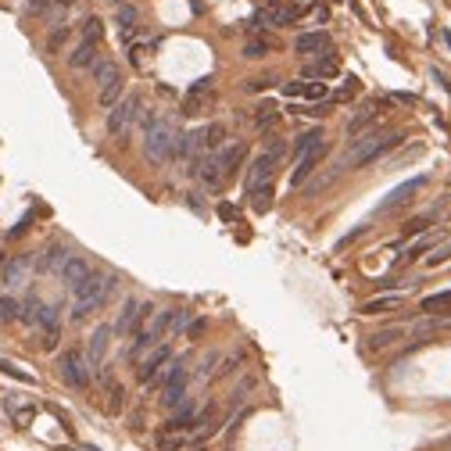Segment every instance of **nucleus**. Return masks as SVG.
Returning a JSON list of instances; mask_svg holds the SVG:
<instances>
[{"mask_svg": "<svg viewBox=\"0 0 451 451\" xmlns=\"http://www.w3.org/2000/svg\"><path fill=\"white\" fill-rule=\"evenodd\" d=\"M180 129L172 115H144V158L154 165H165L168 158H176Z\"/></svg>", "mask_w": 451, "mask_h": 451, "instance_id": "f257e3e1", "label": "nucleus"}, {"mask_svg": "<svg viewBox=\"0 0 451 451\" xmlns=\"http://www.w3.org/2000/svg\"><path fill=\"white\" fill-rule=\"evenodd\" d=\"M244 158H247V144L244 140H237V144H226V147H218V151H211L197 168H201V183L208 187V190H218L226 180H230L237 168L244 165Z\"/></svg>", "mask_w": 451, "mask_h": 451, "instance_id": "f03ea898", "label": "nucleus"}, {"mask_svg": "<svg viewBox=\"0 0 451 451\" xmlns=\"http://www.w3.org/2000/svg\"><path fill=\"white\" fill-rule=\"evenodd\" d=\"M405 140V133H380V129H365L362 136L351 140V151H348V168H362L376 158H383L390 147H398Z\"/></svg>", "mask_w": 451, "mask_h": 451, "instance_id": "7ed1b4c3", "label": "nucleus"}, {"mask_svg": "<svg viewBox=\"0 0 451 451\" xmlns=\"http://www.w3.org/2000/svg\"><path fill=\"white\" fill-rule=\"evenodd\" d=\"M111 287H115V276H100V272H90L83 283L72 291L76 294V305H72V319L76 322H83V319H90L104 301H107V294H111Z\"/></svg>", "mask_w": 451, "mask_h": 451, "instance_id": "20e7f679", "label": "nucleus"}, {"mask_svg": "<svg viewBox=\"0 0 451 451\" xmlns=\"http://www.w3.org/2000/svg\"><path fill=\"white\" fill-rule=\"evenodd\" d=\"M279 158H283V140H272V144L251 161V168H247V180H244L247 194H254L258 187L272 183V168L279 165Z\"/></svg>", "mask_w": 451, "mask_h": 451, "instance_id": "39448f33", "label": "nucleus"}, {"mask_svg": "<svg viewBox=\"0 0 451 451\" xmlns=\"http://www.w3.org/2000/svg\"><path fill=\"white\" fill-rule=\"evenodd\" d=\"M136 115H140V97H136V93L122 97L115 107H107V133H111V136H119V140L129 136Z\"/></svg>", "mask_w": 451, "mask_h": 451, "instance_id": "423d86ee", "label": "nucleus"}, {"mask_svg": "<svg viewBox=\"0 0 451 451\" xmlns=\"http://www.w3.org/2000/svg\"><path fill=\"white\" fill-rule=\"evenodd\" d=\"M90 362H86V355L83 351H65L62 358H58V373H62V380L69 383V387H76V390H83L86 383H90Z\"/></svg>", "mask_w": 451, "mask_h": 451, "instance_id": "0eeeda50", "label": "nucleus"}, {"mask_svg": "<svg viewBox=\"0 0 451 451\" xmlns=\"http://www.w3.org/2000/svg\"><path fill=\"white\" fill-rule=\"evenodd\" d=\"M326 158V140H319L315 147H308L305 154H298L294 158V168H291V187H301V183H308V176L319 168V161Z\"/></svg>", "mask_w": 451, "mask_h": 451, "instance_id": "6e6552de", "label": "nucleus"}, {"mask_svg": "<svg viewBox=\"0 0 451 451\" xmlns=\"http://www.w3.org/2000/svg\"><path fill=\"white\" fill-rule=\"evenodd\" d=\"M33 269H36L33 254H15V258L4 265V272H0V279H4V287H8V291H22V287H29Z\"/></svg>", "mask_w": 451, "mask_h": 451, "instance_id": "1a4fd4ad", "label": "nucleus"}, {"mask_svg": "<svg viewBox=\"0 0 451 451\" xmlns=\"http://www.w3.org/2000/svg\"><path fill=\"white\" fill-rule=\"evenodd\" d=\"M151 305H144V301H136V298H129L126 305H122V312H119V319H115V326H111V333H133L144 319H151Z\"/></svg>", "mask_w": 451, "mask_h": 451, "instance_id": "9d476101", "label": "nucleus"}, {"mask_svg": "<svg viewBox=\"0 0 451 451\" xmlns=\"http://www.w3.org/2000/svg\"><path fill=\"white\" fill-rule=\"evenodd\" d=\"M426 183H430L426 176H416V180L402 183L398 190H390V194H387V201H383V204L376 208V215H387V211H394V208H402V204H409V201H412V197H416V194H419V190H423Z\"/></svg>", "mask_w": 451, "mask_h": 451, "instance_id": "9b49d317", "label": "nucleus"}, {"mask_svg": "<svg viewBox=\"0 0 451 451\" xmlns=\"http://www.w3.org/2000/svg\"><path fill=\"white\" fill-rule=\"evenodd\" d=\"M168 362H172V348H168V344H158V348H151V355L140 362V369H136V380L140 383H151Z\"/></svg>", "mask_w": 451, "mask_h": 451, "instance_id": "f8f14e48", "label": "nucleus"}, {"mask_svg": "<svg viewBox=\"0 0 451 451\" xmlns=\"http://www.w3.org/2000/svg\"><path fill=\"white\" fill-rule=\"evenodd\" d=\"M211 86H215V79L211 76H204V79H197L190 90H187V97H183V115H201L204 111V104H208V97H211Z\"/></svg>", "mask_w": 451, "mask_h": 451, "instance_id": "ddd939ff", "label": "nucleus"}, {"mask_svg": "<svg viewBox=\"0 0 451 451\" xmlns=\"http://www.w3.org/2000/svg\"><path fill=\"white\" fill-rule=\"evenodd\" d=\"M380 107H387V100H365L355 115L348 119V136H362L376 119H380Z\"/></svg>", "mask_w": 451, "mask_h": 451, "instance_id": "4468645a", "label": "nucleus"}, {"mask_svg": "<svg viewBox=\"0 0 451 451\" xmlns=\"http://www.w3.org/2000/svg\"><path fill=\"white\" fill-rule=\"evenodd\" d=\"M107 341H111V326H97V329L90 333V344H86V362H90V365H100V362H104Z\"/></svg>", "mask_w": 451, "mask_h": 451, "instance_id": "2eb2a0df", "label": "nucleus"}, {"mask_svg": "<svg viewBox=\"0 0 451 451\" xmlns=\"http://www.w3.org/2000/svg\"><path fill=\"white\" fill-rule=\"evenodd\" d=\"M301 11H305V8H265V11L254 15V22H258V25H291Z\"/></svg>", "mask_w": 451, "mask_h": 451, "instance_id": "dca6fc26", "label": "nucleus"}, {"mask_svg": "<svg viewBox=\"0 0 451 451\" xmlns=\"http://www.w3.org/2000/svg\"><path fill=\"white\" fill-rule=\"evenodd\" d=\"M69 258H72V254H69V247H62V244H50V247L43 251V258L36 262V269H40V272H62Z\"/></svg>", "mask_w": 451, "mask_h": 451, "instance_id": "f3484780", "label": "nucleus"}, {"mask_svg": "<svg viewBox=\"0 0 451 451\" xmlns=\"http://www.w3.org/2000/svg\"><path fill=\"white\" fill-rule=\"evenodd\" d=\"M329 47V36L326 33H301L298 40H294V54H319V50H326Z\"/></svg>", "mask_w": 451, "mask_h": 451, "instance_id": "a211bd4d", "label": "nucleus"}, {"mask_svg": "<svg viewBox=\"0 0 451 451\" xmlns=\"http://www.w3.org/2000/svg\"><path fill=\"white\" fill-rule=\"evenodd\" d=\"M90 272H93V269H90V265H86L83 258H76V254H72V258L65 262V269H62V279H65V283H69V287L76 291V287L83 283V279H86Z\"/></svg>", "mask_w": 451, "mask_h": 451, "instance_id": "6ab92c4d", "label": "nucleus"}, {"mask_svg": "<svg viewBox=\"0 0 451 451\" xmlns=\"http://www.w3.org/2000/svg\"><path fill=\"white\" fill-rule=\"evenodd\" d=\"M69 65H72V69H93V65H97V43H86V40H83V43L69 54Z\"/></svg>", "mask_w": 451, "mask_h": 451, "instance_id": "aec40b11", "label": "nucleus"}, {"mask_svg": "<svg viewBox=\"0 0 451 451\" xmlns=\"http://www.w3.org/2000/svg\"><path fill=\"white\" fill-rule=\"evenodd\" d=\"M405 298L402 294H390V298H373L362 305V315H380V312H390V308H402Z\"/></svg>", "mask_w": 451, "mask_h": 451, "instance_id": "412c9836", "label": "nucleus"}, {"mask_svg": "<svg viewBox=\"0 0 451 451\" xmlns=\"http://www.w3.org/2000/svg\"><path fill=\"white\" fill-rule=\"evenodd\" d=\"M93 79H97V86L104 90V86H111V83H119L122 72H119L115 62H97V65H93Z\"/></svg>", "mask_w": 451, "mask_h": 451, "instance_id": "4be33fe9", "label": "nucleus"}, {"mask_svg": "<svg viewBox=\"0 0 451 451\" xmlns=\"http://www.w3.org/2000/svg\"><path fill=\"white\" fill-rule=\"evenodd\" d=\"M336 72H341V65H336V58L329 54V58H322V62H315V65H308L305 69V76L308 79H333Z\"/></svg>", "mask_w": 451, "mask_h": 451, "instance_id": "5701e85b", "label": "nucleus"}, {"mask_svg": "<svg viewBox=\"0 0 451 451\" xmlns=\"http://www.w3.org/2000/svg\"><path fill=\"white\" fill-rule=\"evenodd\" d=\"M187 322H190V312H187V308H168V329H165V336L183 333V329H187Z\"/></svg>", "mask_w": 451, "mask_h": 451, "instance_id": "b1692460", "label": "nucleus"}, {"mask_svg": "<svg viewBox=\"0 0 451 451\" xmlns=\"http://www.w3.org/2000/svg\"><path fill=\"white\" fill-rule=\"evenodd\" d=\"M247 197H251V208H254V211H269V208H272V183L258 187V190L247 194Z\"/></svg>", "mask_w": 451, "mask_h": 451, "instance_id": "393cba45", "label": "nucleus"}, {"mask_svg": "<svg viewBox=\"0 0 451 451\" xmlns=\"http://www.w3.org/2000/svg\"><path fill=\"white\" fill-rule=\"evenodd\" d=\"M433 240H437L433 233H423V237H419V240H416V244H412V247H409L405 254H402V265H405V262H416V258H419L423 251H430V247H433Z\"/></svg>", "mask_w": 451, "mask_h": 451, "instance_id": "a878e982", "label": "nucleus"}, {"mask_svg": "<svg viewBox=\"0 0 451 451\" xmlns=\"http://www.w3.org/2000/svg\"><path fill=\"white\" fill-rule=\"evenodd\" d=\"M36 341H40L43 351H54V348H58V341H62V326H43Z\"/></svg>", "mask_w": 451, "mask_h": 451, "instance_id": "bb28decb", "label": "nucleus"}, {"mask_svg": "<svg viewBox=\"0 0 451 451\" xmlns=\"http://www.w3.org/2000/svg\"><path fill=\"white\" fill-rule=\"evenodd\" d=\"M122 90H126L122 79H119V83H111V86H104V90H100V107H115V104L122 100Z\"/></svg>", "mask_w": 451, "mask_h": 451, "instance_id": "cd10ccee", "label": "nucleus"}, {"mask_svg": "<svg viewBox=\"0 0 451 451\" xmlns=\"http://www.w3.org/2000/svg\"><path fill=\"white\" fill-rule=\"evenodd\" d=\"M319 140H326V136H322V129H308V133H301V136L294 140V158H298V154H305L308 147H315Z\"/></svg>", "mask_w": 451, "mask_h": 451, "instance_id": "c85d7f7f", "label": "nucleus"}, {"mask_svg": "<svg viewBox=\"0 0 451 451\" xmlns=\"http://www.w3.org/2000/svg\"><path fill=\"white\" fill-rule=\"evenodd\" d=\"M18 308H22V305H18L11 294H8V298H0V326L15 322V319H18Z\"/></svg>", "mask_w": 451, "mask_h": 451, "instance_id": "c756f323", "label": "nucleus"}, {"mask_svg": "<svg viewBox=\"0 0 451 451\" xmlns=\"http://www.w3.org/2000/svg\"><path fill=\"white\" fill-rule=\"evenodd\" d=\"M298 97L322 100V97H329V90H326V83H298Z\"/></svg>", "mask_w": 451, "mask_h": 451, "instance_id": "7c9ffc66", "label": "nucleus"}, {"mask_svg": "<svg viewBox=\"0 0 451 451\" xmlns=\"http://www.w3.org/2000/svg\"><path fill=\"white\" fill-rule=\"evenodd\" d=\"M279 119V111H276V104H262L258 111H254V126L258 129H265V126H272Z\"/></svg>", "mask_w": 451, "mask_h": 451, "instance_id": "2f4dec72", "label": "nucleus"}, {"mask_svg": "<svg viewBox=\"0 0 451 451\" xmlns=\"http://www.w3.org/2000/svg\"><path fill=\"white\" fill-rule=\"evenodd\" d=\"M269 50H272L269 40H251V43L244 47V58H247V62H258V58H265Z\"/></svg>", "mask_w": 451, "mask_h": 451, "instance_id": "473e14b6", "label": "nucleus"}, {"mask_svg": "<svg viewBox=\"0 0 451 451\" xmlns=\"http://www.w3.org/2000/svg\"><path fill=\"white\" fill-rule=\"evenodd\" d=\"M107 398H111V402H107V412H111V416H119V412H122V398H126V390H122L119 383H111V387H107Z\"/></svg>", "mask_w": 451, "mask_h": 451, "instance_id": "72a5a7b5", "label": "nucleus"}, {"mask_svg": "<svg viewBox=\"0 0 451 451\" xmlns=\"http://www.w3.org/2000/svg\"><path fill=\"white\" fill-rule=\"evenodd\" d=\"M398 336H402V329H383V333H373V336H369V344H373V348H390Z\"/></svg>", "mask_w": 451, "mask_h": 451, "instance_id": "f704fd0d", "label": "nucleus"}, {"mask_svg": "<svg viewBox=\"0 0 451 451\" xmlns=\"http://www.w3.org/2000/svg\"><path fill=\"white\" fill-rule=\"evenodd\" d=\"M433 222V211H426V215H419V218H412L409 226H405V237H419V233H426V226Z\"/></svg>", "mask_w": 451, "mask_h": 451, "instance_id": "c9c22d12", "label": "nucleus"}, {"mask_svg": "<svg viewBox=\"0 0 451 451\" xmlns=\"http://www.w3.org/2000/svg\"><path fill=\"white\" fill-rule=\"evenodd\" d=\"M119 25H122V33L129 36V33L136 29V8H129V4H122V8H119Z\"/></svg>", "mask_w": 451, "mask_h": 451, "instance_id": "e433bc0d", "label": "nucleus"}, {"mask_svg": "<svg viewBox=\"0 0 451 451\" xmlns=\"http://www.w3.org/2000/svg\"><path fill=\"white\" fill-rule=\"evenodd\" d=\"M444 308H451V291L447 294H433V298L423 301V312H444Z\"/></svg>", "mask_w": 451, "mask_h": 451, "instance_id": "4c0bfd02", "label": "nucleus"}, {"mask_svg": "<svg viewBox=\"0 0 451 451\" xmlns=\"http://www.w3.org/2000/svg\"><path fill=\"white\" fill-rule=\"evenodd\" d=\"M100 33H104L100 18H86V22H83V40H86V43H97V40H100Z\"/></svg>", "mask_w": 451, "mask_h": 451, "instance_id": "58836bf2", "label": "nucleus"}, {"mask_svg": "<svg viewBox=\"0 0 451 451\" xmlns=\"http://www.w3.org/2000/svg\"><path fill=\"white\" fill-rule=\"evenodd\" d=\"M447 258H451V240H447V244H444V247H437V251H433V254H430V262H426V265H430V269H433V265H444V262H447Z\"/></svg>", "mask_w": 451, "mask_h": 451, "instance_id": "ea45409f", "label": "nucleus"}, {"mask_svg": "<svg viewBox=\"0 0 451 451\" xmlns=\"http://www.w3.org/2000/svg\"><path fill=\"white\" fill-rule=\"evenodd\" d=\"M65 40H69V25H58V29L50 33V50H62Z\"/></svg>", "mask_w": 451, "mask_h": 451, "instance_id": "a19ab883", "label": "nucleus"}, {"mask_svg": "<svg viewBox=\"0 0 451 451\" xmlns=\"http://www.w3.org/2000/svg\"><path fill=\"white\" fill-rule=\"evenodd\" d=\"M272 83H276L272 76H258V79H247V90H251V93H262V90H269Z\"/></svg>", "mask_w": 451, "mask_h": 451, "instance_id": "79ce46f5", "label": "nucleus"}, {"mask_svg": "<svg viewBox=\"0 0 451 451\" xmlns=\"http://www.w3.org/2000/svg\"><path fill=\"white\" fill-rule=\"evenodd\" d=\"M208 329V319H194L190 326H187V336H190V341H197V336Z\"/></svg>", "mask_w": 451, "mask_h": 451, "instance_id": "37998d69", "label": "nucleus"}, {"mask_svg": "<svg viewBox=\"0 0 451 451\" xmlns=\"http://www.w3.org/2000/svg\"><path fill=\"white\" fill-rule=\"evenodd\" d=\"M29 218H33V215H25V218H22L18 226H11V230H8V237H22V233L29 230Z\"/></svg>", "mask_w": 451, "mask_h": 451, "instance_id": "c03bdc74", "label": "nucleus"}, {"mask_svg": "<svg viewBox=\"0 0 451 451\" xmlns=\"http://www.w3.org/2000/svg\"><path fill=\"white\" fill-rule=\"evenodd\" d=\"M83 451H97V447H83Z\"/></svg>", "mask_w": 451, "mask_h": 451, "instance_id": "a18cd8bd", "label": "nucleus"}, {"mask_svg": "<svg viewBox=\"0 0 451 451\" xmlns=\"http://www.w3.org/2000/svg\"><path fill=\"white\" fill-rule=\"evenodd\" d=\"M301 4H308V0H301Z\"/></svg>", "mask_w": 451, "mask_h": 451, "instance_id": "49530a36", "label": "nucleus"}, {"mask_svg": "<svg viewBox=\"0 0 451 451\" xmlns=\"http://www.w3.org/2000/svg\"><path fill=\"white\" fill-rule=\"evenodd\" d=\"M0 262H4V254H0Z\"/></svg>", "mask_w": 451, "mask_h": 451, "instance_id": "de8ad7c7", "label": "nucleus"}]
</instances>
